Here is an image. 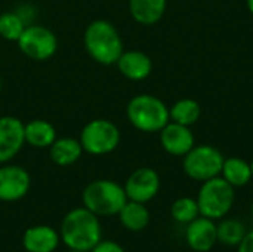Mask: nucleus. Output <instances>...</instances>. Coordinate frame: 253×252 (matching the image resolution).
Segmentation results:
<instances>
[{
  "instance_id": "1",
  "label": "nucleus",
  "mask_w": 253,
  "mask_h": 252,
  "mask_svg": "<svg viewBox=\"0 0 253 252\" xmlns=\"http://www.w3.org/2000/svg\"><path fill=\"white\" fill-rule=\"evenodd\" d=\"M59 236L68 250L92 251L102 236L98 215H95L84 206L71 209L61 223Z\"/></svg>"
},
{
  "instance_id": "2",
  "label": "nucleus",
  "mask_w": 253,
  "mask_h": 252,
  "mask_svg": "<svg viewBox=\"0 0 253 252\" xmlns=\"http://www.w3.org/2000/svg\"><path fill=\"white\" fill-rule=\"evenodd\" d=\"M83 40L90 58L102 65L116 64L123 53V42L120 33L110 21H92L84 30Z\"/></svg>"
},
{
  "instance_id": "3",
  "label": "nucleus",
  "mask_w": 253,
  "mask_h": 252,
  "mask_svg": "<svg viewBox=\"0 0 253 252\" xmlns=\"http://www.w3.org/2000/svg\"><path fill=\"white\" fill-rule=\"evenodd\" d=\"M127 120L141 132H160L169 122V107L157 97L150 94L135 95L126 108Z\"/></svg>"
},
{
  "instance_id": "4",
  "label": "nucleus",
  "mask_w": 253,
  "mask_h": 252,
  "mask_svg": "<svg viewBox=\"0 0 253 252\" xmlns=\"http://www.w3.org/2000/svg\"><path fill=\"white\" fill-rule=\"evenodd\" d=\"M83 206L98 217L117 215L127 202L125 187L113 180H95L82 195Z\"/></svg>"
},
{
  "instance_id": "5",
  "label": "nucleus",
  "mask_w": 253,
  "mask_h": 252,
  "mask_svg": "<svg viewBox=\"0 0 253 252\" xmlns=\"http://www.w3.org/2000/svg\"><path fill=\"white\" fill-rule=\"evenodd\" d=\"M234 199V187L219 175L203 181L196 201L200 209V215L211 220H219L231 211Z\"/></svg>"
},
{
  "instance_id": "6",
  "label": "nucleus",
  "mask_w": 253,
  "mask_h": 252,
  "mask_svg": "<svg viewBox=\"0 0 253 252\" xmlns=\"http://www.w3.org/2000/svg\"><path fill=\"white\" fill-rule=\"evenodd\" d=\"M83 151L92 156H104L114 151L120 144V131L111 120L95 119L86 123L80 134Z\"/></svg>"
},
{
  "instance_id": "7",
  "label": "nucleus",
  "mask_w": 253,
  "mask_h": 252,
  "mask_svg": "<svg viewBox=\"0 0 253 252\" xmlns=\"http://www.w3.org/2000/svg\"><path fill=\"white\" fill-rule=\"evenodd\" d=\"M224 159L225 157L222 156V153L213 146H194L184 156L182 168L191 180L203 183L221 175Z\"/></svg>"
},
{
  "instance_id": "8",
  "label": "nucleus",
  "mask_w": 253,
  "mask_h": 252,
  "mask_svg": "<svg viewBox=\"0 0 253 252\" xmlns=\"http://www.w3.org/2000/svg\"><path fill=\"white\" fill-rule=\"evenodd\" d=\"M16 43L21 52L34 61H46L58 49V39L53 31L39 24H28Z\"/></svg>"
},
{
  "instance_id": "9",
  "label": "nucleus",
  "mask_w": 253,
  "mask_h": 252,
  "mask_svg": "<svg viewBox=\"0 0 253 252\" xmlns=\"http://www.w3.org/2000/svg\"><path fill=\"white\" fill-rule=\"evenodd\" d=\"M160 190V177L153 168H138L133 171L125 184L127 201L147 203L157 196Z\"/></svg>"
},
{
  "instance_id": "10",
  "label": "nucleus",
  "mask_w": 253,
  "mask_h": 252,
  "mask_svg": "<svg viewBox=\"0 0 253 252\" xmlns=\"http://www.w3.org/2000/svg\"><path fill=\"white\" fill-rule=\"evenodd\" d=\"M30 174L18 165H4L0 168V201L16 202L30 190Z\"/></svg>"
},
{
  "instance_id": "11",
  "label": "nucleus",
  "mask_w": 253,
  "mask_h": 252,
  "mask_svg": "<svg viewBox=\"0 0 253 252\" xmlns=\"http://www.w3.org/2000/svg\"><path fill=\"white\" fill-rule=\"evenodd\" d=\"M25 143L24 123L13 116L0 117V163L10 162Z\"/></svg>"
},
{
  "instance_id": "12",
  "label": "nucleus",
  "mask_w": 253,
  "mask_h": 252,
  "mask_svg": "<svg viewBox=\"0 0 253 252\" xmlns=\"http://www.w3.org/2000/svg\"><path fill=\"white\" fill-rule=\"evenodd\" d=\"M160 144L166 153L184 157L196 146V138L190 126H184L170 120L160 131Z\"/></svg>"
},
{
  "instance_id": "13",
  "label": "nucleus",
  "mask_w": 253,
  "mask_h": 252,
  "mask_svg": "<svg viewBox=\"0 0 253 252\" xmlns=\"http://www.w3.org/2000/svg\"><path fill=\"white\" fill-rule=\"evenodd\" d=\"M185 241L188 247L196 252H208L211 251L216 242V224L213 220L206 217H197L191 223H188L187 232H185Z\"/></svg>"
},
{
  "instance_id": "14",
  "label": "nucleus",
  "mask_w": 253,
  "mask_h": 252,
  "mask_svg": "<svg viewBox=\"0 0 253 252\" xmlns=\"http://www.w3.org/2000/svg\"><path fill=\"white\" fill-rule=\"evenodd\" d=\"M119 71L129 80L139 82L147 79L153 71L151 58L141 50H123L116 62Z\"/></svg>"
},
{
  "instance_id": "15",
  "label": "nucleus",
  "mask_w": 253,
  "mask_h": 252,
  "mask_svg": "<svg viewBox=\"0 0 253 252\" xmlns=\"http://www.w3.org/2000/svg\"><path fill=\"white\" fill-rule=\"evenodd\" d=\"M59 233L50 226L28 227L22 236V247L27 252H53L59 245Z\"/></svg>"
},
{
  "instance_id": "16",
  "label": "nucleus",
  "mask_w": 253,
  "mask_h": 252,
  "mask_svg": "<svg viewBox=\"0 0 253 252\" xmlns=\"http://www.w3.org/2000/svg\"><path fill=\"white\" fill-rule=\"evenodd\" d=\"M168 0H129L132 18L142 25H154L166 12Z\"/></svg>"
},
{
  "instance_id": "17",
  "label": "nucleus",
  "mask_w": 253,
  "mask_h": 252,
  "mask_svg": "<svg viewBox=\"0 0 253 252\" xmlns=\"http://www.w3.org/2000/svg\"><path fill=\"white\" fill-rule=\"evenodd\" d=\"M50 159L58 166H70L76 163L82 154L83 147L80 144V140L76 138H56L53 144L49 147Z\"/></svg>"
},
{
  "instance_id": "18",
  "label": "nucleus",
  "mask_w": 253,
  "mask_h": 252,
  "mask_svg": "<svg viewBox=\"0 0 253 252\" xmlns=\"http://www.w3.org/2000/svg\"><path fill=\"white\" fill-rule=\"evenodd\" d=\"M25 143L36 149H47L56 140V131L52 123L43 119H34L24 125Z\"/></svg>"
},
{
  "instance_id": "19",
  "label": "nucleus",
  "mask_w": 253,
  "mask_h": 252,
  "mask_svg": "<svg viewBox=\"0 0 253 252\" xmlns=\"http://www.w3.org/2000/svg\"><path fill=\"white\" fill-rule=\"evenodd\" d=\"M117 215L123 227L130 232H141L150 223V212L145 205L133 201H127Z\"/></svg>"
},
{
  "instance_id": "20",
  "label": "nucleus",
  "mask_w": 253,
  "mask_h": 252,
  "mask_svg": "<svg viewBox=\"0 0 253 252\" xmlns=\"http://www.w3.org/2000/svg\"><path fill=\"white\" fill-rule=\"evenodd\" d=\"M221 175L234 189L236 187H245L252 180L251 163H248L246 160H243L240 157H228V159H224V165H222Z\"/></svg>"
},
{
  "instance_id": "21",
  "label": "nucleus",
  "mask_w": 253,
  "mask_h": 252,
  "mask_svg": "<svg viewBox=\"0 0 253 252\" xmlns=\"http://www.w3.org/2000/svg\"><path fill=\"white\" fill-rule=\"evenodd\" d=\"M202 108L200 104L196 100L191 98H182L178 100L170 108H169V116L170 120L184 126H191L194 125L199 117H200Z\"/></svg>"
},
{
  "instance_id": "22",
  "label": "nucleus",
  "mask_w": 253,
  "mask_h": 252,
  "mask_svg": "<svg viewBox=\"0 0 253 252\" xmlns=\"http://www.w3.org/2000/svg\"><path fill=\"white\" fill-rule=\"evenodd\" d=\"M218 242L225 247H237L246 235V227L236 218L224 220L216 226Z\"/></svg>"
},
{
  "instance_id": "23",
  "label": "nucleus",
  "mask_w": 253,
  "mask_h": 252,
  "mask_svg": "<svg viewBox=\"0 0 253 252\" xmlns=\"http://www.w3.org/2000/svg\"><path fill=\"white\" fill-rule=\"evenodd\" d=\"M27 22L18 12H3L0 15V36L9 42H18Z\"/></svg>"
},
{
  "instance_id": "24",
  "label": "nucleus",
  "mask_w": 253,
  "mask_h": 252,
  "mask_svg": "<svg viewBox=\"0 0 253 252\" xmlns=\"http://www.w3.org/2000/svg\"><path fill=\"white\" fill-rule=\"evenodd\" d=\"M170 214L175 221L181 224H188L200 215L197 201L193 198H179L172 203Z\"/></svg>"
},
{
  "instance_id": "25",
  "label": "nucleus",
  "mask_w": 253,
  "mask_h": 252,
  "mask_svg": "<svg viewBox=\"0 0 253 252\" xmlns=\"http://www.w3.org/2000/svg\"><path fill=\"white\" fill-rule=\"evenodd\" d=\"M90 252H126L123 250V247L122 245H119L117 242H114V241H99L95 247H93V250Z\"/></svg>"
},
{
  "instance_id": "26",
  "label": "nucleus",
  "mask_w": 253,
  "mask_h": 252,
  "mask_svg": "<svg viewBox=\"0 0 253 252\" xmlns=\"http://www.w3.org/2000/svg\"><path fill=\"white\" fill-rule=\"evenodd\" d=\"M237 252H253V230L246 232L245 238L237 245Z\"/></svg>"
},
{
  "instance_id": "27",
  "label": "nucleus",
  "mask_w": 253,
  "mask_h": 252,
  "mask_svg": "<svg viewBox=\"0 0 253 252\" xmlns=\"http://www.w3.org/2000/svg\"><path fill=\"white\" fill-rule=\"evenodd\" d=\"M246 4H248V9H249V12L253 13V0H246Z\"/></svg>"
},
{
  "instance_id": "28",
  "label": "nucleus",
  "mask_w": 253,
  "mask_h": 252,
  "mask_svg": "<svg viewBox=\"0 0 253 252\" xmlns=\"http://www.w3.org/2000/svg\"><path fill=\"white\" fill-rule=\"evenodd\" d=\"M251 171H252V178H253V160L251 162Z\"/></svg>"
},
{
  "instance_id": "29",
  "label": "nucleus",
  "mask_w": 253,
  "mask_h": 252,
  "mask_svg": "<svg viewBox=\"0 0 253 252\" xmlns=\"http://www.w3.org/2000/svg\"><path fill=\"white\" fill-rule=\"evenodd\" d=\"M68 252H83V251H76V250H70Z\"/></svg>"
},
{
  "instance_id": "30",
  "label": "nucleus",
  "mask_w": 253,
  "mask_h": 252,
  "mask_svg": "<svg viewBox=\"0 0 253 252\" xmlns=\"http://www.w3.org/2000/svg\"><path fill=\"white\" fill-rule=\"evenodd\" d=\"M0 86H1V77H0Z\"/></svg>"
},
{
  "instance_id": "31",
  "label": "nucleus",
  "mask_w": 253,
  "mask_h": 252,
  "mask_svg": "<svg viewBox=\"0 0 253 252\" xmlns=\"http://www.w3.org/2000/svg\"><path fill=\"white\" fill-rule=\"evenodd\" d=\"M252 214H253V203H252Z\"/></svg>"
},
{
  "instance_id": "32",
  "label": "nucleus",
  "mask_w": 253,
  "mask_h": 252,
  "mask_svg": "<svg viewBox=\"0 0 253 252\" xmlns=\"http://www.w3.org/2000/svg\"><path fill=\"white\" fill-rule=\"evenodd\" d=\"M0 202H1V201H0Z\"/></svg>"
}]
</instances>
